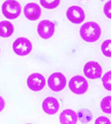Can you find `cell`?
<instances>
[{
	"mask_svg": "<svg viewBox=\"0 0 111 124\" xmlns=\"http://www.w3.org/2000/svg\"><path fill=\"white\" fill-rule=\"evenodd\" d=\"M102 30L99 24L94 22H88L82 25L80 35L87 42H95L100 39Z\"/></svg>",
	"mask_w": 111,
	"mask_h": 124,
	"instance_id": "obj_1",
	"label": "cell"
},
{
	"mask_svg": "<svg viewBox=\"0 0 111 124\" xmlns=\"http://www.w3.org/2000/svg\"><path fill=\"white\" fill-rule=\"evenodd\" d=\"M2 13L6 18L14 20L17 18L21 12V6L20 4L14 0H7L4 2L1 7Z\"/></svg>",
	"mask_w": 111,
	"mask_h": 124,
	"instance_id": "obj_2",
	"label": "cell"
},
{
	"mask_svg": "<svg viewBox=\"0 0 111 124\" xmlns=\"http://www.w3.org/2000/svg\"><path fill=\"white\" fill-rule=\"evenodd\" d=\"M69 89L72 93L76 94H83L86 93L89 85L86 79L82 76H75L72 77L69 83Z\"/></svg>",
	"mask_w": 111,
	"mask_h": 124,
	"instance_id": "obj_3",
	"label": "cell"
},
{
	"mask_svg": "<svg viewBox=\"0 0 111 124\" xmlns=\"http://www.w3.org/2000/svg\"><path fill=\"white\" fill-rule=\"evenodd\" d=\"M13 49L16 54L20 56L28 55L32 50V44L28 39L20 37L13 44Z\"/></svg>",
	"mask_w": 111,
	"mask_h": 124,
	"instance_id": "obj_4",
	"label": "cell"
},
{
	"mask_svg": "<svg viewBox=\"0 0 111 124\" xmlns=\"http://www.w3.org/2000/svg\"><path fill=\"white\" fill-rule=\"evenodd\" d=\"M67 84L66 78L61 72H54L48 79L49 88L54 92H59L65 88Z\"/></svg>",
	"mask_w": 111,
	"mask_h": 124,
	"instance_id": "obj_5",
	"label": "cell"
},
{
	"mask_svg": "<svg viewBox=\"0 0 111 124\" xmlns=\"http://www.w3.org/2000/svg\"><path fill=\"white\" fill-rule=\"evenodd\" d=\"M55 26L54 23L49 20L41 21L37 27V31L39 36L45 40L49 39L53 36L55 32Z\"/></svg>",
	"mask_w": 111,
	"mask_h": 124,
	"instance_id": "obj_6",
	"label": "cell"
},
{
	"mask_svg": "<svg viewBox=\"0 0 111 124\" xmlns=\"http://www.w3.org/2000/svg\"><path fill=\"white\" fill-rule=\"evenodd\" d=\"M85 76L90 79L100 78L102 74V68L99 63L96 61H89L83 68Z\"/></svg>",
	"mask_w": 111,
	"mask_h": 124,
	"instance_id": "obj_7",
	"label": "cell"
},
{
	"mask_svg": "<svg viewBox=\"0 0 111 124\" xmlns=\"http://www.w3.org/2000/svg\"><path fill=\"white\" fill-rule=\"evenodd\" d=\"M45 79L40 73H33L27 79V85L29 89L33 91H40L45 86Z\"/></svg>",
	"mask_w": 111,
	"mask_h": 124,
	"instance_id": "obj_8",
	"label": "cell"
},
{
	"mask_svg": "<svg viewBox=\"0 0 111 124\" xmlns=\"http://www.w3.org/2000/svg\"><path fill=\"white\" fill-rule=\"evenodd\" d=\"M69 20L74 24H80L84 21L85 15L83 9L78 6H72L66 13Z\"/></svg>",
	"mask_w": 111,
	"mask_h": 124,
	"instance_id": "obj_9",
	"label": "cell"
},
{
	"mask_svg": "<svg viewBox=\"0 0 111 124\" xmlns=\"http://www.w3.org/2000/svg\"><path fill=\"white\" fill-rule=\"evenodd\" d=\"M42 14V9L39 5L35 3H29L24 8V15L28 20H37Z\"/></svg>",
	"mask_w": 111,
	"mask_h": 124,
	"instance_id": "obj_10",
	"label": "cell"
},
{
	"mask_svg": "<svg viewBox=\"0 0 111 124\" xmlns=\"http://www.w3.org/2000/svg\"><path fill=\"white\" fill-rule=\"evenodd\" d=\"M42 108L44 112L48 115H54L59 110V102L55 98L49 96L43 101Z\"/></svg>",
	"mask_w": 111,
	"mask_h": 124,
	"instance_id": "obj_11",
	"label": "cell"
},
{
	"mask_svg": "<svg viewBox=\"0 0 111 124\" xmlns=\"http://www.w3.org/2000/svg\"><path fill=\"white\" fill-rule=\"evenodd\" d=\"M59 120L61 124H76L78 120V115L74 110L66 109L60 113Z\"/></svg>",
	"mask_w": 111,
	"mask_h": 124,
	"instance_id": "obj_12",
	"label": "cell"
},
{
	"mask_svg": "<svg viewBox=\"0 0 111 124\" xmlns=\"http://www.w3.org/2000/svg\"><path fill=\"white\" fill-rule=\"evenodd\" d=\"M14 32V27L9 21H2L0 22V37L8 38Z\"/></svg>",
	"mask_w": 111,
	"mask_h": 124,
	"instance_id": "obj_13",
	"label": "cell"
},
{
	"mask_svg": "<svg viewBox=\"0 0 111 124\" xmlns=\"http://www.w3.org/2000/svg\"><path fill=\"white\" fill-rule=\"evenodd\" d=\"M77 115H78V118L80 122L84 124H86L90 122L93 118L92 112L89 109H80L78 110Z\"/></svg>",
	"mask_w": 111,
	"mask_h": 124,
	"instance_id": "obj_14",
	"label": "cell"
},
{
	"mask_svg": "<svg viewBox=\"0 0 111 124\" xmlns=\"http://www.w3.org/2000/svg\"><path fill=\"white\" fill-rule=\"evenodd\" d=\"M100 108L104 113L111 114V96L104 98L100 102Z\"/></svg>",
	"mask_w": 111,
	"mask_h": 124,
	"instance_id": "obj_15",
	"label": "cell"
},
{
	"mask_svg": "<svg viewBox=\"0 0 111 124\" xmlns=\"http://www.w3.org/2000/svg\"><path fill=\"white\" fill-rule=\"evenodd\" d=\"M40 3L41 5L46 9H52L56 8L59 5L60 1L59 0H53V1H48V0H40Z\"/></svg>",
	"mask_w": 111,
	"mask_h": 124,
	"instance_id": "obj_16",
	"label": "cell"
},
{
	"mask_svg": "<svg viewBox=\"0 0 111 124\" xmlns=\"http://www.w3.org/2000/svg\"><path fill=\"white\" fill-rule=\"evenodd\" d=\"M101 50L103 54L107 57H111V40H106L102 44Z\"/></svg>",
	"mask_w": 111,
	"mask_h": 124,
	"instance_id": "obj_17",
	"label": "cell"
},
{
	"mask_svg": "<svg viewBox=\"0 0 111 124\" xmlns=\"http://www.w3.org/2000/svg\"><path fill=\"white\" fill-rule=\"evenodd\" d=\"M104 87L107 91H111V71L107 72L102 79Z\"/></svg>",
	"mask_w": 111,
	"mask_h": 124,
	"instance_id": "obj_18",
	"label": "cell"
},
{
	"mask_svg": "<svg viewBox=\"0 0 111 124\" xmlns=\"http://www.w3.org/2000/svg\"><path fill=\"white\" fill-rule=\"evenodd\" d=\"M104 13L108 18L111 20V1H109L104 6Z\"/></svg>",
	"mask_w": 111,
	"mask_h": 124,
	"instance_id": "obj_19",
	"label": "cell"
},
{
	"mask_svg": "<svg viewBox=\"0 0 111 124\" xmlns=\"http://www.w3.org/2000/svg\"><path fill=\"white\" fill-rule=\"evenodd\" d=\"M95 124H111V122L108 118L105 116H100L96 120Z\"/></svg>",
	"mask_w": 111,
	"mask_h": 124,
	"instance_id": "obj_20",
	"label": "cell"
},
{
	"mask_svg": "<svg viewBox=\"0 0 111 124\" xmlns=\"http://www.w3.org/2000/svg\"><path fill=\"white\" fill-rule=\"evenodd\" d=\"M5 100L2 96H0V112H1L5 108Z\"/></svg>",
	"mask_w": 111,
	"mask_h": 124,
	"instance_id": "obj_21",
	"label": "cell"
},
{
	"mask_svg": "<svg viewBox=\"0 0 111 124\" xmlns=\"http://www.w3.org/2000/svg\"></svg>",
	"mask_w": 111,
	"mask_h": 124,
	"instance_id": "obj_22",
	"label": "cell"
},
{
	"mask_svg": "<svg viewBox=\"0 0 111 124\" xmlns=\"http://www.w3.org/2000/svg\"><path fill=\"white\" fill-rule=\"evenodd\" d=\"M0 52H1V50H0Z\"/></svg>",
	"mask_w": 111,
	"mask_h": 124,
	"instance_id": "obj_23",
	"label": "cell"
}]
</instances>
